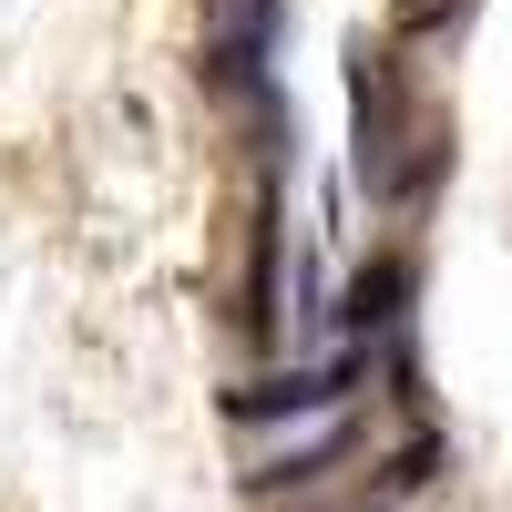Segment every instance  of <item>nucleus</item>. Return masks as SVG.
<instances>
[{"instance_id":"obj_1","label":"nucleus","mask_w":512,"mask_h":512,"mask_svg":"<svg viewBox=\"0 0 512 512\" xmlns=\"http://www.w3.org/2000/svg\"><path fill=\"white\" fill-rule=\"evenodd\" d=\"M349 103H359V185L379 205H400V144H410V103H400V62L390 52H349Z\"/></svg>"},{"instance_id":"obj_2","label":"nucleus","mask_w":512,"mask_h":512,"mask_svg":"<svg viewBox=\"0 0 512 512\" xmlns=\"http://www.w3.org/2000/svg\"><path fill=\"white\" fill-rule=\"evenodd\" d=\"M359 349L349 359H328V369H277V379H246V390H226V410L236 420H277V410H318V400H349L359 390Z\"/></svg>"},{"instance_id":"obj_3","label":"nucleus","mask_w":512,"mask_h":512,"mask_svg":"<svg viewBox=\"0 0 512 512\" xmlns=\"http://www.w3.org/2000/svg\"><path fill=\"white\" fill-rule=\"evenodd\" d=\"M400 297H410V256H379V267L349 287V328H390Z\"/></svg>"},{"instance_id":"obj_4","label":"nucleus","mask_w":512,"mask_h":512,"mask_svg":"<svg viewBox=\"0 0 512 512\" xmlns=\"http://www.w3.org/2000/svg\"><path fill=\"white\" fill-rule=\"evenodd\" d=\"M349 441H359V420H328L318 441H297V451H277V461H267V472H256V482H318V472H328V461L349 451Z\"/></svg>"}]
</instances>
